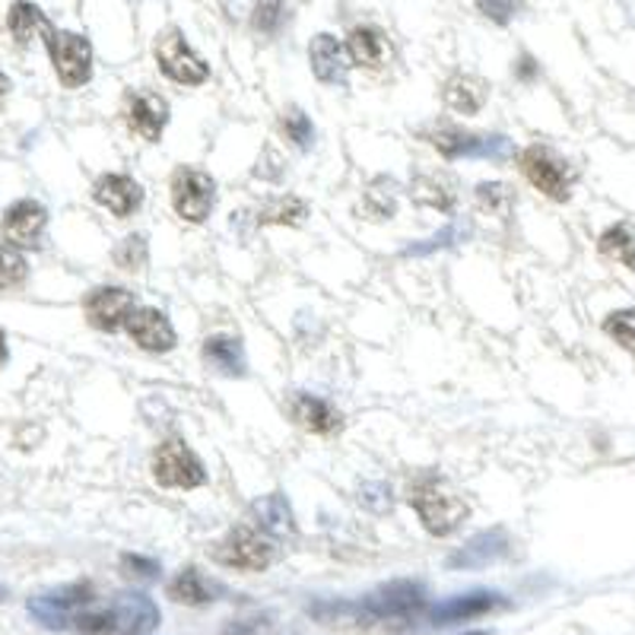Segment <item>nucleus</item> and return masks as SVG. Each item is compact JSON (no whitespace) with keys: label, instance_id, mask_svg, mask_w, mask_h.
Segmentation results:
<instances>
[{"label":"nucleus","instance_id":"obj_1","mask_svg":"<svg viewBox=\"0 0 635 635\" xmlns=\"http://www.w3.org/2000/svg\"><path fill=\"white\" fill-rule=\"evenodd\" d=\"M159 626V607L152 598L131 591L96 613H76L74 630L80 635H150Z\"/></svg>","mask_w":635,"mask_h":635},{"label":"nucleus","instance_id":"obj_2","mask_svg":"<svg viewBox=\"0 0 635 635\" xmlns=\"http://www.w3.org/2000/svg\"><path fill=\"white\" fill-rule=\"evenodd\" d=\"M411 505L416 509L419 522L429 534L436 537H449L454 534L461 522L467 518V502L464 496L442 477L436 474H423L416 484L411 486Z\"/></svg>","mask_w":635,"mask_h":635},{"label":"nucleus","instance_id":"obj_3","mask_svg":"<svg viewBox=\"0 0 635 635\" xmlns=\"http://www.w3.org/2000/svg\"><path fill=\"white\" fill-rule=\"evenodd\" d=\"M213 560L220 565H229V569H239V572H264L273 562V544L258 527L239 524L217 544Z\"/></svg>","mask_w":635,"mask_h":635},{"label":"nucleus","instance_id":"obj_4","mask_svg":"<svg viewBox=\"0 0 635 635\" xmlns=\"http://www.w3.org/2000/svg\"><path fill=\"white\" fill-rule=\"evenodd\" d=\"M518 166H522L524 179L537 187L540 194H547L550 200H569L572 194V169L569 162L557 156L550 147L544 144H530L527 150L518 156Z\"/></svg>","mask_w":635,"mask_h":635},{"label":"nucleus","instance_id":"obj_5","mask_svg":"<svg viewBox=\"0 0 635 635\" xmlns=\"http://www.w3.org/2000/svg\"><path fill=\"white\" fill-rule=\"evenodd\" d=\"M152 477H156V484L169 486V489H194V486L207 484V471H204L200 457L179 439H169L156 449Z\"/></svg>","mask_w":635,"mask_h":635},{"label":"nucleus","instance_id":"obj_6","mask_svg":"<svg viewBox=\"0 0 635 635\" xmlns=\"http://www.w3.org/2000/svg\"><path fill=\"white\" fill-rule=\"evenodd\" d=\"M45 45H48V54H51L54 71H58V80L68 89L89 83V76H93V48H89L86 38L76 36V33L51 29L45 36Z\"/></svg>","mask_w":635,"mask_h":635},{"label":"nucleus","instance_id":"obj_7","mask_svg":"<svg viewBox=\"0 0 635 635\" xmlns=\"http://www.w3.org/2000/svg\"><path fill=\"white\" fill-rule=\"evenodd\" d=\"M426 607V591L416 582H391L375 588L369 598L356 607L366 620H411Z\"/></svg>","mask_w":635,"mask_h":635},{"label":"nucleus","instance_id":"obj_8","mask_svg":"<svg viewBox=\"0 0 635 635\" xmlns=\"http://www.w3.org/2000/svg\"><path fill=\"white\" fill-rule=\"evenodd\" d=\"M156 61H159L162 74L182 86H200L210 76V68L204 64V58L187 45L179 29H166L156 38Z\"/></svg>","mask_w":635,"mask_h":635},{"label":"nucleus","instance_id":"obj_9","mask_svg":"<svg viewBox=\"0 0 635 635\" xmlns=\"http://www.w3.org/2000/svg\"><path fill=\"white\" fill-rule=\"evenodd\" d=\"M217 204V185L207 172L182 166L172 175V207L187 223H204Z\"/></svg>","mask_w":635,"mask_h":635},{"label":"nucleus","instance_id":"obj_10","mask_svg":"<svg viewBox=\"0 0 635 635\" xmlns=\"http://www.w3.org/2000/svg\"><path fill=\"white\" fill-rule=\"evenodd\" d=\"M134 308H137L134 293H127L121 286H99L83 302L86 321L96 331H109V334L118 328H127V318L134 315Z\"/></svg>","mask_w":635,"mask_h":635},{"label":"nucleus","instance_id":"obj_11","mask_svg":"<svg viewBox=\"0 0 635 635\" xmlns=\"http://www.w3.org/2000/svg\"><path fill=\"white\" fill-rule=\"evenodd\" d=\"M89 600H93V588L86 582H80V585H68V588H58V591L33 598L29 600V613L36 616L41 626L64 630L68 623H74L76 610L86 607Z\"/></svg>","mask_w":635,"mask_h":635},{"label":"nucleus","instance_id":"obj_12","mask_svg":"<svg viewBox=\"0 0 635 635\" xmlns=\"http://www.w3.org/2000/svg\"><path fill=\"white\" fill-rule=\"evenodd\" d=\"M124 118H127V127L147 141V144H156L166 131V121H169V102L156 93H131L127 96V109H124Z\"/></svg>","mask_w":635,"mask_h":635},{"label":"nucleus","instance_id":"obj_13","mask_svg":"<svg viewBox=\"0 0 635 635\" xmlns=\"http://www.w3.org/2000/svg\"><path fill=\"white\" fill-rule=\"evenodd\" d=\"M48 223V213L38 200H16L3 217V239L16 248H36Z\"/></svg>","mask_w":635,"mask_h":635},{"label":"nucleus","instance_id":"obj_14","mask_svg":"<svg viewBox=\"0 0 635 635\" xmlns=\"http://www.w3.org/2000/svg\"><path fill=\"white\" fill-rule=\"evenodd\" d=\"M127 334L147 353H166L175 346V328L159 308H134L127 318Z\"/></svg>","mask_w":635,"mask_h":635},{"label":"nucleus","instance_id":"obj_15","mask_svg":"<svg viewBox=\"0 0 635 635\" xmlns=\"http://www.w3.org/2000/svg\"><path fill=\"white\" fill-rule=\"evenodd\" d=\"M308 61H312V71L321 83H331V86H343L346 74L353 68L350 54H346V45H340L331 33H321V36L312 38V48H308Z\"/></svg>","mask_w":635,"mask_h":635},{"label":"nucleus","instance_id":"obj_16","mask_svg":"<svg viewBox=\"0 0 635 635\" xmlns=\"http://www.w3.org/2000/svg\"><path fill=\"white\" fill-rule=\"evenodd\" d=\"M499 607H505L502 595H496V591H471V595H457V598H449L445 603H439L432 610V623L436 626L467 623V620L486 616V613H492Z\"/></svg>","mask_w":635,"mask_h":635},{"label":"nucleus","instance_id":"obj_17","mask_svg":"<svg viewBox=\"0 0 635 635\" xmlns=\"http://www.w3.org/2000/svg\"><path fill=\"white\" fill-rule=\"evenodd\" d=\"M286 411L293 416V423L308 429V432H318V436H331L340 429V413L325 401V398H315L308 391H296L290 394V404Z\"/></svg>","mask_w":635,"mask_h":635},{"label":"nucleus","instance_id":"obj_18","mask_svg":"<svg viewBox=\"0 0 635 635\" xmlns=\"http://www.w3.org/2000/svg\"><path fill=\"white\" fill-rule=\"evenodd\" d=\"M346 54L356 68L381 71L391 61V41L378 26H356L346 38Z\"/></svg>","mask_w":635,"mask_h":635},{"label":"nucleus","instance_id":"obj_19","mask_svg":"<svg viewBox=\"0 0 635 635\" xmlns=\"http://www.w3.org/2000/svg\"><path fill=\"white\" fill-rule=\"evenodd\" d=\"M93 197L114 217H131L144 204V191L127 175H102L93 187Z\"/></svg>","mask_w":635,"mask_h":635},{"label":"nucleus","instance_id":"obj_20","mask_svg":"<svg viewBox=\"0 0 635 635\" xmlns=\"http://www.w3.org/2000/svg\"><path fill=\"white\" fill-rule=\"evenodd\" d=\"M505 550H509V540L502 530H484L467 547H461L449 560V565L451 569H484L499 557H505Z\"/></svg>","mask_w":635,"mask_h":635},{"label":"nucleus","instance_id":"obj_21","mask_svg":"<svg viewBox=\"0 0 635 635\" xmlns=\"http://www.w3.org/2000/svg\"><path fill=\"white\" fill-rule=\"evenodd\" d=\"M445 96V106L461 114H477L486 106V96H489V86H486L480 76L474 74H454L442 89Z\"/></svg>","mask_w":635,"mask_h":635},{"label":"nucleus","instance_id":"obj_22","mask_svg":"<svg viewBox=\"0 0 635 635\" xmlns=\"http://www.w3.org/2000/svg\"><path fill=\"white\" fill-rule=\"evenodd\" d=\"M252 515H255V524L261 527L264 534H273V537L293 534V509L280 492H270V496L258 499L252 505Z\"/></svg>","mask_w":635,"mask_h":635},{"label":"nucleus","instance_id":"obj_23","mask_svg":"<svg viewBox=\"0 0 635 635\" xmlns=\"http://www.w3.org/2000/svg\"><path fill=\"white\" fill-rule=\"evenodd\" d=\"M204 359L217 373L245 375V353H242L239 337H207L204 340Z\"/></svg>","mask_w":635,"mask_h":635},{"label":"nucleus","instance_id":"obj_24","mask_svg":"<svg viewBox=\"0 0 635 635\" xmlns=\"http://www.w3.org/2000/svg\"><path fill=\"white\" fill-rule=\"evenodd\" d=\"M220 588L213 585V582H207L194 565H187L182 569L172 582H169V598L179 600V603H187V607H200V603H210V600H217Z\"/></svg>","mask_w":635,"mask_h":635},{"label":"nucleus","instance_id":"obj_25","mask_svg":"<svg viewBox=\"0 0 635 635\" xmlns=\"http://www.w3.org/2000/svg\"><path fill=\"white\" fill-rule=\"evenodd\" d=\"M7 26H10V33L16 38V45H29L38 33H41V36L51 33V23L45 20V13L38 10L36 3H29V0H16V3L10 7Z\"/></svg>","mask_w":635,"mask_h":635},{"label":"nucleus","instance_id":"obj_26","mask_svg":"<svg viewBox=\"0 0 635 635\" xmlns=\"http://www.w3.org/2000/svg\"><path fill=\"white\" fill-rule=\"evenodd\" d=\"M598 248L603 258L626 264L630 270H635V232L626 223L610 225L598 239Z\"/></svg>","mask_w":635,"mask_h":635},{"label":"nucleus","instance_id":"obj_27","mask_svg":"<svg viewBox=\"0 0 635 635\" xmlns=\"http://www.w3.org/2000/svg\"><path fill=\"white\" fill-rule=\"evenodd\" d=\"M411 194L413 200H419V204H426L432 210H442V213H449L451 207H454V191H451V185L442 175H416Z\"/></svg>","mask_w":635,"mask_h":635},{"label":"nucleus","instance_id":"obj_28","mask_svg":"<svg viewBox=\"0 0 635 635\" xmlns=\"http://www.w3.org/2000/svg\"><path fill=\"white\" fill-rule=\"evenodd\" d=\"M426 141H429L436 150L442 152L445 159H461V156H467V159H471V150H474L477 134L461 131V127H451V124H442V127L429 131V134H426Z\"/></svg>","mask_w":635,"mask_h":635},{"label":"nucleus","instance_id":"obj_29","mask_svg":"<svg viewBox=\"0 0 635 635\" xmlns=\"http://www.w3.org/2000/svg\"><path fill=\"white\" fill-rule=\"evenodd\" d=\"M308 213L305 200L300 197H280L273 204H267L261 213H258V223L261 225H296L302 223V217Z\"/></svg>","mask_w":635,"mask_h":635},{"label":"nucleus","instance_id":"obj_30","mask_svg":"<svg viewBox=\"0 0 635 635\" xmlns=\"http://www.w3.org/2000/svg\"><path fill=\"white\" fill-rule=\"evenodd\" d=\"M29 277V264L16 245H0V290H13Z\"/></svg>","mask_w":635,"mask_h":635},{"label":"nucleus","instance_id":"obj_31","mask_svg":"<svg viewBox=\"0 0 635 635\" xmlns=\"http://www.w3.org/2000/svg\"><path fill=\"white\" fill-rule=\"evenodd\" d=\"M603 334L616 340L623 350L635 353V308H620L603 318Z\"/></svg>","mask_w":635,"mask_h":635},{"label":"nucleus","instance_id":"obj_32","mask_svg":"<svg viewBox=\"0 0 635 635\" xmlns=\"http://www.w3.org/2000/svg\"><path fill=\"white\" fill-rule=\"evenodd\" d=\"M363 207L373 220H391V213H394V182H388V179L373 182V187L366 191Z\"/></svg>","mask_w":635,"mask_h":635},{"label":"nucleus","instance_id":"obj_33","mask_svg":"<svg viewBox=\"0 0 635 635\" xmlns=\"http://www.w3.org/2000/svg\"><path fill=\"white\" fill-rule=\"evenodd\" d=\"M280 127H283V134H286V141H293L300 150H308L312 147V141H315V127H312V121L305 118L302 109L296 106H290L283 118H280Z\"/></svg>","mask_w":635,"mask_h":635},{"label":"nucleus","instance_id":"obj_34","mask_svg":"<svg viewBox=\"0 0 635 635\" xmlns=\"http://www.w3.org/2000/svg\"><path fill=\"white\" fill-rule=\"evenodd\" d=\"M147 258H150V252H147V239L144 235H127L114 248V264L124 267V270H144Z\"/></svg>","mask_w":635,"mask_h":635},{"label":"nucleus","instance_id":"obj_35","mask_svg":"<svg viewBox=\"0 0 635 635\" xmlns=\"http://www.w3.org/2000/svg\"><path fill=\"white\" fill-rule=\"evenodd\" d=\"M467 235V229L457 223L445 225L442 232H436V235H429L426 242H416V245H407L404 248V255L407 258H419V255H432V252H439V248H451L454 242H461Z\"/></svg>","mask_w":635,"mask_h":635},{"label":"nucleus","instance_id":"obj_36","mask_svg":"<svg viewBox=\"0 0 635 635\" xmlns=\"http://www.w3.org/2000/svg\"><path fill=\"white\" fill-rule=\"evenodd\" d=\"M477 200L484 204L486 210L505 217L512 210V204H515V194H512V187L502 185V182H484V185H477Z\"/></svg>","mask_w":635,"mask_h":635},{"label":"nucleus","instance_id":"obj_37","mask_svg":"<svg viewBox=\"0 0 635 635\" xmlns=\"http://www.w3.org/2000/svg\"><path fill=\"white\" fill-rule=\"evenodd\" d=\"M280 20H283V0H258L255 16H252V26H255L258 33H264V36L277 33Z\"/></svg>","mask_w":635,"mask_h":635},{"label":"nucleus","instance_id":"obj_38","mask_svg":"<svg viewBox=\"0 0 635 635\" xmlns=\"http://www.w3.org/2000/svg\"><path fill=\"white\" fill-rule=\"evenodd\" d=\"M477 7H480V13H484V16H489L492 23L505 26V23L515 16V10H518V0H477Z\"/></svg>","mask_w":635,"mask_h":635},{"label":"nucleus","instance_id":"obj_39","mask_svg":"<svg viewBox=\"0 0 635 635\" xmlns=\"http://www.w3.org/2000/svg\"><path fill=\"white\" fill-rule=\"evenodd\" d=\"M359 502L373 512H384V509H391V489L384 484H366L359 492Z\"/></svg>","mask_w":635,"mask_h":635},{"label":"nucleus","instance_id":"obj_40","mask_svg":"<svg viewBox=\"0 0 635 635\" xmlns=\"http://www.w3.org/2000/svg\"><path fill=\"white\" fill-rule=\"evenodd\" d=\"M121 565L127 569V575H137V578H156L159 575V562L144 560V557H121Z\"/></svg>","mask_w":635,"mask_h":635},{"label":"nucleus","instance_id":"obj_41","mask_svg":"<svg viewBox=\"0 0 635 635\" xmlns=\"http://www.w3.org/2000/svg\"><path fill=\"white\" fill-rule=\"evenodd\" d=\"M258 630H261V620H239V623L232 620L220 635H255Z\"/></svg>","mask_w":635,"mask_h":635},{"label":"nucleus","instance_id":"obj_42","mask_svg":"<svg viewBox=\"0 0 635 635\" xmlns=\"http://www.w3.org/2000/svg\"><path fill=\"white\" fill-rule=\"evenodd\" d=\"M534 71H537V68H534V61H530V58L524 54L522 68H518V74H522V80H530V76H534Z\"/></svg>","mask_w":635,"mask_h":635},{"label":"nucleus","instance_id":"obj_43","mask_svg":"<svg viewBox=\"0 0 635 635\" xmlns=\"http://www.w3.org/2000/svg\"><path fill=\"white\" fill-rule=\"evenodd\" d=\"M7 93H10V80H7V76L0 74V102L7 99Z\"/></svg>","mask_w":635,"mask_h":635},{"label":"nucleus","instance_id":"obj_44","mask_svg":"<svg viewBox=\"0 0 635 635\" xmlns=\"http://www.w3.org/2000/svg\"><path fill=\"white\" fill-rule=\"evenodd\" d=\"M7 363V334L0 331V366Z\"/></svg>","mask_w":635,"mask_h":635},{"label":"nucleus","instance_id":"obj_45","mask_svg":"<svg viewBox=\"0 0 635 635\" xmlns=\"http://www.w3.org/2000/svg\"><path fill=\"white\" fill-rule=\"evenodd\" d=\"M7 598V588H3V585H0V600Z\"/></svg>","mask_w":635,"mask_h":635},{"label":"nucleus","instance_id":"obj_46","mask_svg":"<svg viewBox=\"0 0 635 635\" xmlns=\"http://www.w3.org/2000/svg\"><path fill=\"white\" fill-rule=\"evenodd\" d=\"M467 635H489V633H467Z\"/></svg>","mask_w":635,"mask_h":635}]
</instances>
